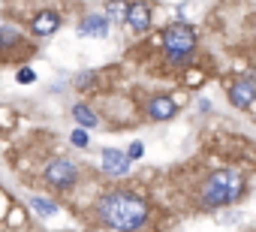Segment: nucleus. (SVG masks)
Masks as SVG:
<instances>
[{"label": "nucleus", "mask_w": 256, "mask_h": 232, "mask_svg": "<svg viewBox=\"0 0 256 232\" xmlns=\"http://www.w3.org/2000/svg\"><path fill=\"white\" fill-rule=\"evenodd\" d=\"M96 211H100V220L106 226L118 229V232H136L148 220L145 199H139L133 193H124V190H114V193L102 196L100 205H96Z\"/></svg>", "instance_id": "1"}, {"label": "nucleus", "mask_w": 256, "mask_h": 232, "mask_svg": "<svg viewBox=\"0 0 256 232\" xmlns=\"http://www.w3.org/2000/svg\"><path fill=\"white\" fill-rule=\"evenodd\" d=\"M241 193H244V178L235 169H220V172L208 175L205 190H202V205L205 208H220V205L235 202Z\"/></svg>", "instance_id": "2"}, {"label": "nucleus", "mask_w": 256, "mask_h": 232, "mask_svg": "<svg viewBox=\"0 0 256 232\" xmlns=\"http://www.w3.org/2000/svg\"><path fill=\"white\" fill-rule=\"evenodd\" d=\"M163 46H166L172 64H187V58H190L193 48H196V34H193V28H187V24H172V28L163 34Z\"/></svg>", "instance_id": "3"}, {"label": "nucleus", "mask_w": 256, "mask_h": 232, "mask_svg": "<svg viewBox=\"0 0 256 232\" xmlns=\"http://www.w3.org/2000/svg\"><path fill=\"white\" fill-rule=\"evenodd\" d=\"M42 178H46L52 187H72V184L78 181V169H76V163H72V160L58 157V160H52V163L46 166Z\"/></svg>", "instance_id": "4"}, {"label": "nucleus", "mask_w": 256, "mask_h": 232, "mask_svg": "<svg viewBox=\"0 0 256 232\" xmlns=\"http://www.w3.org/2000/svg\"><path fill=\"white\" fill-rule=\"evenodd\" d=\"M229 100H232L235 108H250L253 100H256V84H253V78H238V82H232Z\"/></svg>", "instance_id": "5"}, {"label": "nucleus", "mask_w": 256, "mask_h": 232, "mask_svg": "<svg viewBox=\"0 0 256 232\" xmlns=\"http://www.w3.org/2000/svg\"><path fill=\"white\" fill-rule=\"evenodd\" d=\"M126 169H130V160H126L124 151H118V148H106L102 151V172H108V175H126Z\"/></svg>", "instance_id": "6"}, {"label": "nucleus", "mask_w": 256, "mask_h": 232, "mask_svg": "<svg viewBox=\"0 0 256 232\" xmlns=\"http://www.w3.org/2000/svg\"><path fill=\"white\" fill-rule=\"evenodd\" d=\"M124 18H126V24L136 28V30H148V28H151V10H148L145 4L126 6V10H124Z\"/></svg>", "instance_id": "7"}, {"label": "nucleus", "mask_w": 256, "mask_h": 232, "mask_svg": "<svg viewBox=\"0 0 256 232\" xmlns=\"http://www.w3.org/2000/svg\"><path fill=\"white\" fill-rule=\"evenodd\" d=\"M30 28H34V34H36V36H52V34L60 28V16H58V12H52V10H46V12H40V16L30 22Z\"/></svg>", "instance_id": "8"}, {"label": "nucleus", "mask_w": 256, "mask_h": 232, "mask_svg": "<svg viewBox=\"0 0 256 232\" xmlns=\"http://www.w3.org/2000/svg\"><path fill=\"white\" fill-rule=\"evenodd\" d=\"M175 112H178V106L169 96H154L148 102V114H151L154 121H169V118H175Z\"/></svg>", "instance_id": "9"}, {"label": "nucleus", "mask_w": 256, "mask_h": 232, "mask_svg": "<svg viewBox=\"0 0 256 232\" xmlns=\"http://www.w3.org/2000/svg\"><path fill=\"white\" fill-rule=\"evenodd\" d=\"M78 34H88V36H106L108 34V22L102 16H88L82 24H78Z\"/></svg>", "instance_id": "10"}, {"label": "nucleus", "mask_w": 256, "mask_h": 232, "mask_svg": "<svg viewBox=\"0 0 256 232\" xmlns=\"http://www.w3.org/2000/svg\"><path fill=\"white\" fill-rule=\"evenodd\" d=\"M72 118L82 124V130H84V127H96V112H94L90 106H84V102L72 106Z\"/></svg>", "instance_id": "11"}, {"label": "nucleus", "mask_w": 256, "mask_h": 232, "mask_svg": "<svg viewBox=\"0 0 256 232\" xmlns=\"http://www.w3.org/2000/svg\"><path fill=\"white\" fill-rule=\"evenodd\" d=\"M30 208H34L40 217H52V214H58V202H52V199H46V196H34V199H30Z\"/></svg>", "instance_id": "12"}, {"label": "nucleus", "mask_w": 256, "mask_h": 232, "mask_svg": "<svg viewBox=\"0 0 256 232\" xmlns=\"http://www.w3.org/2000/svg\"><path fill=\"white\" fill-rule=\"evenodd\" d=\"M70 142H72L76 148H88V145H90V136H88V133H84V130L78 127V130H72V136H70Z\"/></svg>", "instance_id": "13"}, {"label": "nucleus", "mask_w": 256, "mask_h": 232, "mask_svg": "<svg viewBox=\"0 0 256 232\" xmlns=\"http://www.w3.org/2000/svg\"><path fill=\"white\" fill-rule=\"evenodd\" d=\"M18 42V30L16 28H4L0 30V46H16Z\"/></svg>", "instance_id": "14"}, {"label": "nucleus", "mask_w": 256, "mask_h": 232, "mask_svg": "<svg viewBox=\"0 0 256 232\" xmlns=\"http://www.w3.org/2000/svg\"><path fill=\"white\" fill-rule=\"evenodd\" d=\"M142 154H145V145H142V142H133V145H130V151H126V160L133 163V160H139Z\"/></svg>", "instance_id": "15"}, {"label": "nucleus", "mask_w": 256, "mask_h": 232, "mask_svg": "<svg viewBox=\"0 0 256 232\" xmlns=\"http://www.w3.org/2000/svg\"><path fill=\"white\" fill-rule=\"evenodd\" d=\"M16 78H18V82H22V84H30V82H34V78H36V72H34V70H30V66H24V70H18V76H16Z\"/></svg>", "instance_id": "16"}, {"label": "nucleus", "mask_w": 256, "mask_h": 232, "mask_svg": "<svg viewBox=\"0 0 256 232\" xmlns=\"http://www.w3.org/2000/svg\"><path fill=\"white\" fill-rule=\"evenodd\" d=\"M112 16H114V18H124V6H120V4H114V6H112Z\"/></svg>", "instance_id": "17"}]
</instances>
